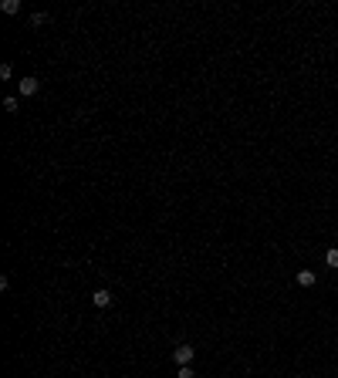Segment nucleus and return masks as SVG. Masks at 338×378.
<instances>
[{
    "label": "nucleus",
    "mask_w": 338,
    "mask_h": 378,
    "mask_svg": "<svg viewBox=\"0 0 338 378\" xmlns=\"http://www.w3.org/2000/svg\"><path fill=\"white\" fill-rule=\"evenodd\" d=\"M193 355H196V351H193V348L190 345H180V348H176V351H173V361H176V365H190V361H193Z\"/></svg>",
    "instance_id": "obj_1"
},
{
    "label": "nucleus",
    "mask_w": 338,
    "mask_h": 378,
    "mask_svg": "<svg viewBox=\"0 0 338 378\" xmlns=\"http://www.w3.org/2000/svg\"><path fill=\"white\" fill-rule=\"evenodd\" d=\"M11 75H14V68H11V65H0V78L7 81V78H11Z\"/></svg>",
    "instance_id": "obj_8"
},
{
    "label": "nucleus",
    "mask_w": 338,
    "mask_h": 378,
    "mask_svg": "<svg viewBox=\"0 0 338 378\" xmlns=\"http://www.w3.org/2000/svg\"><path fill=\"white\" fill-rule=\"evenodd\" d=\"M335 240H338V230H335Z\"/></svg>",
    "instance_id": "obj_10"
},
{
    "label": "nucleus",
    "mask_w": 338,
    "mask_h": 378,
    "mask_svg": "<svg viewBox=\"0 0 338 378\" xmlns=\"http://www.w3.org/2000/svg\"><path fill=\"white\" fill-rule=\"evenodd\" d=\"M4 108L14 115V111H17V98H14V95H11V98H4Z\"/></svg>",
    "instance_id": "obj_7"
},
{
    "label": "nucleus",
    "mask_w": 338,
    "mask_h": 378,
    "mask_svg": "<svg viewBox=\"0 0 338 378\" xmlns=\"http://www.w3.org/2000/svg\"><path fill=\"white\" fill-rule=\"evenodd\" d=\"M91 304H95V307H108V304H112V294H108V290H95V294H91Z\"/></svg>",
    "instance_id": "obj_4"
},
{
    "label": "nucleus",
    "mask_w": 338,
    "mask_h": 378,
    "mask_svg": "<svg viewBox=\"0 0 338 378\" xmlns=\"http://www.w3.org/2000/svg\"><path fill=\"white\" fill-rule=\"evenodd\" d=\"M0 7H4V14H21V0H4Z\"/></svg>",
    "instance_id": "obj_5"
},
{
    "label": "nucleus",
    "mask_w": 338,
    "mask_h": 378,
    "mask_svg": "<svg viewBox=\"0 0 338 378\" xmlns=\"http://www.w3.org/2000/svg\"><path fill=\"white\" fill-rule=\"evenodd\" d=\"M298 284H301V287H315L318 274H315V270H298Z\"/></svg>",
    "instance_id": "obj_3"
},
{
    "label": "nucleus",
    "mask_w": 338,
    "mask_h": 378,
    "mask_svg": "<svg viewBox=\"0 0 338 378\" xmlns=\"http://www.w3.org/2000/svg\"><path fill=\"white\" fill-rule=\"evenodd\" d=\"M37 88H41V81H37V78H21V95H24V98L37 95Z\"/></svg>",
    "instance_id": "obj_2"
},
{
    "label": "nucleus",
    "mask_w": 338,
    "mask_h": 378,
    "mask_svg": "<svg viewBox=\"0 0 338 378\" xmlns=\"http://www.w3.org/2000/svg\"><path fill=\"white\" fill-rule=\"evenodd\" d=\"M180 378H196V375H193V368H190V365H183V368H180Z\"/></svg>",
    "instance_id": "obj_9"
},
{
    "label": "nucleus",
    "mask_w": 338,
    "mask_h": 378,
    "mask_svg": "<svg viewBox=\"0 0 338 378\" xmlns=\"http://www.w3.org/2000/svg\"><path fill=\"white\" fill-rule=\"evenodd\" d=\"M325 264H328V267H338V246L325 254Z\"/></svg>",
    "instance_id": "obj_6"
}]
</instances>
